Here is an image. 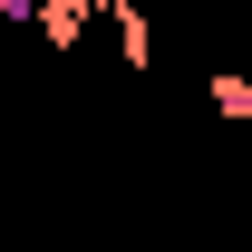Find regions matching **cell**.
Instances as JSON below:
<instances>
[{"mask_svg":"<svg viewBox=\"0 0 252 252\" xmlns=\"http://www.w3.org/2000/svg\"><path fill=\"white\" fill-rule=\"evenodd\" d=\"M204 97H214V117H243V126H252V78L223 68V78H204Z\"/></svg>","mask_w":252,"mask_h":252,"instance_id":"6da1fadb","label":"cell"}]
</instances>
